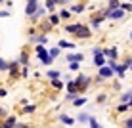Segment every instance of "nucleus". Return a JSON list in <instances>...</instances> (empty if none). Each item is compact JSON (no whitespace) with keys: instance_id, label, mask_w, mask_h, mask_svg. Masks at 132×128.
<instances>
[{"instance_id":"nucleus-1","label":"nucleus","mask_w":132,"mask_h":128,"mask_svg":"<svg viewBox=\"0 0 132 128\" xmlns=\"http://www.w3.org/2000/svg\"><path fill=\"white\" fill-rule=\"evenodd\" d=\"M33 56L40 61V65H46V67H50L54 61H56V59H54V57L48 54L46 44H35V48H33Z\"/></svg>"},{"instance_id":"nucleus-2","label":"nucleus","mask_w":132,"mask_h":128,"mask_svg":"<svg viewBox=\"0 0 132 128\" xmlns=\"http://www.w3.org/2000/svg\"><path fill=\"white\" fill-rule=\"evenodd\" d=\"M105 21H107V17L103 15L102 8H98L96 12H92V13H90V17H88V21H86V23L92 27V31H94V33H98V31H102V25L105 23Z\"/></svg>"},{"instance_id":"nucleus-3","label":"nucleus","mask_w":132,"mask_h":128,"mask_svg":"<svg viewBox=\"0 0 132 128\" xmlns=\"http://www.w3.org/2000/svg\"><path fill=\"white\" fill-rule=\"evenodd\" d=\"M75 82H77V86H79V92L80 94H86L90 90V86L94 84V80H92V76L90 75H84V73H77V76H75Z\"/></svg>"},{"instance_id":"nucleus-4","label":"nucleus","mask_w":132,"mask_h":128,"mask_svg":"<svg viewBox=\"0 0 132 128\" xmlns=\"http://www.w3.org/2000/svg\"><path fill=\"white\" fill-rule=\"evenodd\" d=\"M19 69H21L19 59H12V61H8V82H10V84H13V82H17L21 79Z\"/></svg>"},{"instance_id":"nucleus-5","label":"nucleus","mask_w":132,"mask_h":128,"mask_svg":"<svg viewBox=\"0 0 132 128\" xmlns=\"http://www.w3.org/2000/svg\"><path fill=\"white\" fill-rule=\"evenodd\" d=\"M92 36H94L92 27H90L88 23H82V27H80V29L77 31V35H73L71 38H75V40H90Z\"/></svg>"},{"instance_id":"nucleus-6","label":"nucleus","mask_w":132,"mask_h":128,"mask_svg":"<svg viewBox=\"0 0 132 128\" xmlns=\"http://www.w3.org/2000/svg\"><path fill=\"white\" fill-rule=\"evenodd\" d=\"M31 56H33V48L23 46L21 52H19V56H17V59H19L21 65H31Z\"/></svg>"},{"instance_id":"nucleus-7","label":"nucleus","mask_w":132,"mask_h":128,"mask_svg":"<svg viewBox=\"0 0 132 128\" xmlns=\"http://www.w3.org/2000/svg\"><path fill=\"white\" fill-rule=\"evenodd\" d=\"M98 75L102 76L105 82H109V80L115 79V73H113V69L107 65V63H105V65H102V67H98Z\"/></svg>"},{"instance_id":"nucleus-8","label":"nucleus","mask_w":132,"mask_h":128,"mask_svg":"<svg viewBox=\"0 0 132 128\" xmlns=\"http://www.w3.org/2000/svg\"><path fill=\"white\" fill-rule=\"evenodd\" d=\"M80 27H82V23H80V21H65L63 31H65V35L73 36V35H77V31H79Z\"/></svg>"},{"instance_id":"nucleus-9","label":"nucleus","mask_w":132,"mask_h":128,"mask_svg":"<svg viewBox=\"0 0 132 128\" xmlns=\"http://www.w3.org/2000/svg\"><path fill=\"white\" fill-rule=\"evenodd\" d=\"M56 121L60 122V124H65V126H75L77 124V118L69 115V113H60V115L56 117Z\"/></svg>"},{"instance_id":"nucleus-10","label":"nucleus","mask_w":132,"mask_h":128,"mask_svg":"<svg viewBox=\"0 0 132 128\" xmlns=\"http://www.w3.org/2000/svg\"><path fill=\"white\" fill-rule=\"evenodd\" d=\"M86 0H79V2H71L69 4V10L71 13H75V15H80V13H84L86 12Z\"/></svg>"},{"instance_id":"nucleus-11","label":"nucleus","mask_w":132,"mask_h":128,"mask_svg":"<svg viewBox=\"0 0 132 128\" xmlns=\"http://www.w3.org/2000/svg\"><path fill=\"white\" fill-rule=\"evenodd\" d=\"M36 29H38V33L50 35V33H54V29H56V27H54L52 23H50V21L46 19V17H42V19L38 21V25H36Z\"/></svg>"},{"instance_id":"nucleus-12","label":"nucleus","mask_w":132,"mask_h":128,"mask_svg":"<svg viewBox=\"0 0 132 128\" xmlns=\"http://www.w3.org/2000/svg\"><path fill=\"white\" fill-rule=\"evenodd\" d=\"M103 56H105L107 59H121L119 46H105L103 48Z\"/></svg>"},{"instance_id":"nucleus-13","label":"nucleus","mask_w":132,"mask_h":128,"mask_svg":"<svg viewBox=\"0 0 132 128\" xmlns=\"http://www.w3.org/2000/svg\"><path fill=\"white\" fill-rule=\"evenodd\" d=\"M17 117L15 115H10V113H8L6 117L2 118V128H15V124H17Z\"/></svg>"},{"instance_id":"nucleus-14","label":"nucleus","mask_w":132,"mask_h":128,"mask_svg":"<svg viewBox=\"0 0 132 128\" xmlns=\"http://www.w3.org/2000/svg\"><path fill=\"white\" fill-rule=\"evenodd\" d=\"M35 113H36V103H25V105H21V109H19V115H23V117L35 115Z\"/></svg>"},{"instance_id":"nucleus-15","label":"nucleus","mask_w":132,"mask_h":128,"mask_svg":"<svg viewBox=\"0 0 132 128\" xmlns=\"http://www.w3.org/2000/svg\"><path fill=\"white\" fill-rule=\"evenodd\" d=\"M65 61H84V54L82 52H73V50H69V52L65 54Z\"/></svg>"},{"instance_id":"nucleus-16","label":"nucleus","mask_w":132,"mask_h":128,"mask_svg":"<svg viewBox=\"0 0 132 128\" xmlns=\"http://www.w3.org/2000/svg\"><path fill=\"white\" fill-rule=\"evenodd\" d=\"M57 46H60L61 50H77V42L75 40H67V38H60L57 40Z\"/></svg>"},{"instance_id":"nucleus-17","label":"nucleus","mask_w":132,"mask_h":128,"mask_svg":"<svg viewBox=\"0 0 132 128\" xmlns=\"http://www.w3.org/2000/svg\"><path fill=\"white\" fill-rule=\"evenodd\" d=\"M50 88L54 90V92H61L63 88H65V80L63 79H50Z\"/></svg>"},{"instance_id":"nucleus-18","label":"nucleus","mask_w":132,"mask_h":128,"mask_svg":"<svg viewBox=\"0 0 132 128\" xmlns=\"http://www.w3.org/2000/svg\"><path fill=\"white\" fill-rule=\"evenodd\" d=\"M86 103H88V98H86V96H82V94H79V96H77V98L71 101V107L80 109V107H84Z\"/></svg>"},{"instance_id":"nucleus-19","label":"nucleus","mask_w":132,"mask_h":128,"mask_svg":"<svg viewBox=\"0 0 132 128\" xmlns=\"http://www.w3.org/2000/svg\"><path fill=\"white\" fill-rule=\"evenodd\" d=\"M46 19L50 21V23H52L54 27H60L63 21H61V17H60V13L57 12H48V15H46Z\"/></svg>"},{"instance_id":"nucleus-20","label":"nucleus","mask_w":132,"mask_h":128,"mask_svg":"<svg viewBox=\"0 0 132 128\" xmlns=\"http://www.w3.org/2000/svg\"><path fill=\"white\" fill-rule=\"evenodd\" d=\"M75 118H77V124H88V121L92 118V115H90V113H86V111H79Z\"/></svg>"},{"instance_id":"nucleus-21","label":"nucleus","mask_w":132,"mask_h":128,"mask_svg":"<svg viewBox=\"0 0 132 128\" xmlns=\"http://www.w3.org/2000/svg\"><path fill=\"white\" fill-rule=\"evenodd\" d=\"M105 63H107V57L103 56V54H96V56H92V65L96 67V69H98V67H102V65H105Z\"/></svg>"},{"instance_id":"nucleus-22","label":"nucleus","mask_w":132,"mask_h":128,"mask_svg":"<svg viewBox=\"0 0 132 128\" xmlns=\"http://www.w3.org/2000/svg\"><path fill=\"white\" fill-rule=\"evenodd\" d=\"M57 13H60V17H61V21L65 23V21H71V10L67 6H60V10H57Z\"/></svg>"},{"instance_id":"nucleus-23","label":"nucleus","mask_w":132,"mask_h":128,"mask_svg":"<svg viewBox=\"0 0 132 128\" xmlns=\"http://www.w3.org/2000/svg\"><path fill=\"white\" fill-rule=\"evenodd\" d=\"M38 6H40V2H25V15L27 17L33 15V13L38 10Z\"/></svg>"},{"instance_id":"nucleus-24","label":"nucleus","mask_w":132,"mask_h":128,"mask_svg":"<svg viewBox=\"0 0 132 128\" xmlns=\"http://www.w3.org/2000/svg\"><path fill=\"white\" fill-rule=\"evenodd\" d=\"M128 111H130V107H128V103H125V101H119L115 105V113L117 115H126Z\"/></svg>"},{"instance_id":"nucleus-25","label":"nucleus","mask_w":132,"mask_h":128,"mask_svg":"<svg viewBox=\"0 0 132 128\" xmlns=\"http://www.w3.org/2000/svg\"><path fill=\"white\" fill-rule=\"evenodd\" d=\"M109 101V94L107 92H98L96 94V103L98 105H105Z\"/></svg>"},{"instance_id":"nucleus-26","label":"nucleus","mask_w":132,"mask_h":128,"mask_svg":"<svg viewBox=\"0 0 132 128\" xmlns=\"http://www.w3.org/2000/svg\"><path fill=\"white\" fill-rule=\"evenodd\" d=\"M80 67H82L80 61H67V71H69V73H79Z\"/></svg>"},{"instance_id":"nucleus-27","label":"nucleus","mask_w":132,"mask_h":128,"mask_svg":"<svg viewBox=\"0 0 132 128\" xmlns=\"http://www.w3.org/2000/svg\"><path fill=\"white\" fill-rule=\"evenodd\" d=\"M65 90H67V92H79V86H77L75 79H69V80H65ZM79 94H80V92H79Z\"/></svg>"},{"instance_id":"nucleus-28","label":"nucleus","mask_w":132,"mask_h":128,"mask_svg":"<svg viewBox=\"0 0 132 128\" xmlns=\"http://www.w3.org/2000/svg\"><path fill=\"white\" fill-rule=\"evenodd\" d=\"M63 73L60 69H54V67H50V69L46 71V79H61Z\"/></svg>"},{"instance_id":"nucleus-29","label":"nucleus","mask_w":132,"mask_h":128,"mask_svg":"<svg viewBox=\"0 0 132 128\" xmlns=\"http://www.w3.org/2000/svg\"><path fill=\"white\" fill-rule=\"evenodd\" d=\"M48 54H50V56H52L54 59H57V57L61 56V48H60V46H57V44H56V46L48 48Z\"/></svg>"},{"instance_id":"nucleus-30","label":"nucleus","mask_w":132,"mask_h":128,"mask_svg":"<svg viewBox=\"0 0 132 128\" xmlns=\"http://www.w3.org/2000/svg\"><path fill=\"white\" fill-rule=\"evenodd\" d=\"M31 65H21V69H19V75H21V79L23 80H27L31 76V69H29Z\"/></svg>"},{"instance_id":"nucleus-31","label":"nucleus","mask_w":132,"mask_h":128,"mask_svg":"<svg viewBox=\"0 0 132 128\" xmlns=\"http://www.w3.org/2000/svg\"><path fill=\"white\" fill-rule=\"evenodd\" d=\"M44 6H46L48 12H56L57 8V0H44Z\"/></svg>"},{"instance_id":"nucleus-32","label":"nucleus","mask_w":132,"mask_h":128,"mask_svg":"<svg viewBox=\"0 0 132 128\" xmlns=\"http://www.w3.org/2000/svg\"><path fill=\"white\" fill-rule=\"evenodd\" d=\"M130 98H132V88H130V90H126V92H122V94L119 96V101L128 103V101H130Z\"/></svg>"},{"instance_id":"nucleus-33","label":"nucleus","mask_w":132,"mask_h":128,"mask_svg":"<svg viewBox=\"0 0 132 128\" xmlns=\"http://www.w3.org/2000/svg\"><path fill=\"white\" fill-rule=\"evenodd\" d=\"M121 8L126 13H132V0H126V2H122V0H121Z\"/></svg>"},{"instance_id":"nucleus-34","label":"nucleus","mask_w":132,"mask_h":128,"mask_svg":"<svg viewBox=\"0 0 132 128\" xmlns=\"http://www.w3.org/2000/svg\"><path fill=\"white\" fill-rule=\"evenodd\" d=\"M40 19H42V17H40L38 13L35 12L33 15H29V25H38V21H40Z\"/></svg>"},{"instance_id":"nucleus-35","label":"nucleus","mask_w":132,"mask_h":128,"mask_svg":"<svg viewBox=\"0 0 132 128\" xmlns=\"http://www.w3.org/2000/svg\"><path fill=\"white\" fill-rule=\"evenodd\" d=\"M119 6H121V0H107V2H105V8H109V10L119 8Z\"/></svg>"},{"instance_id":"nucleus-36","label":"nucleus","mask_w":132,"mask_h":128,"mask_svg":"<svg viewBox=\"0 0 132 128\" xmlns=\"http://www.w3.org/2000/svg\"><path fill=\"white\" fill-rule=\"evenodd\" d=\"M0 73H8V59L0 56Z\"/></svg>"},{"instance_id":"nucleus-37","label":"nucleus","mask_w":132,"mask_h":128,"mask_svg":"<svg viewBox=\"0 0 132 128\" xmlns=\"http://www.w3.org/2000/svg\"><path fill=\"white\" fill-rule=\"evenodd\" d=\"M36 33H38L36 25H29V27H27V38H29V36H33V35H36Z\"/></svg>"},{"instance_id":"nucleus-38","label":"nucleus","mask_w":132,"mask_h":128,"mask_svg":"<svg viewBox=\"0 0 132 128\" xmlns=\"http://www.w3.org/2000/svg\"><path fill=\"white\" fill-rule=\"evenodd\" d=\"M77 96H79V92H67V96H65V98H63V99H65V101H73V99H75L77 98Z\"/></svg>"},{"instance_id":"nucleus-39","label":"nucleus","mask_w":132,"mask_h":128,"mask_svg":"<svg viewBox=\"0 0 132 128\" xmlns=\"http://www.w3.org/2000/svg\"><path fill=\"white\" fill-rule=\"evenodd\" d=\"M88 126H90V128H100V122H98V118L94 117V115H92V118L88 121Z\"/></svg>"},{"instance_id":"nucleus-40","label":"nucleus","mask_w":132,"mask_h":128,"mask_svg":"<svg viewBox=\"0 0 132 128\" xmlns=\"http://www.w3.org/2000/svg\"><path fill=\"white\" fill-rule=\"evenodd\" d=\"M8 96H10V94H8V88H6V86H0V99L8 98Z\"/></svg>"},{"instance_id":"nucleus-41","label":"nucleus","mask_w":132,"mask_h":128,"mask_svg":"<svg viewBox=\"0 0 132 128\" xmlns=\"http://www.w3.org/2000/svg\"><path fill=\"white\" fill-rule=\"evenodd\" d=\"M122 126H126V128H132V115H128L125 118V121H122Z\"/></svg>"},{"instance_id":"nucleus-42","label":"nucleus","mask_w":132,"mask_h":128,"mask_svg":"<svg viewBox=\"0 0 132 128\" xmlns=\"http://www.w3.org/2000/svg\"><path fill=\"white\" fill-rule=\"evenodd\" d=\"M111 88L115 90V92H121V90H122V86H121V82H117V80H115V82L111 84Z\"/></svg>"},{"instance_id":"nucleus-43","label":"nucleus","mask_w":132,"mask_h":128,"mask_svg":"<svg viewBox=\"0 0 132 128\" xmlns=\"http://www.w3.org/2000/svg\"><path fill=\"white\" fill-rule=\"evenodd\" d=\"M96 54H103V48L102 46H94L92 48V56H96Z\"/></svg>"},{"instance_id":"nucleus-44","label":"nucleus","mask_w":132,"mask_h":128,"mask_svg":"<svg viewBox=\"0 0 132 128\" xmlns=\"http://www.w3.org/2000/svg\"><path fill=\"white\" fill-rule=\"evenodd\" d=\"M92 80H94V84H103V82H105V80H103V79H102L100 75H96V76H94Z\"/></svg>"},{"instance_id":"nucleus-45","label":"nucleus","mask_w":132,"mask_h":128,"mask_svg":"<svg viewBox=\"0 0 132 128\" xmlns=\"http://www.w3.org/2000/svg\"><path fill=\"white\" fill-rule=\"evenodd\" d=\"M10 8H8V10H0V17H10Z\"/></svg>"},{"instance_id":"nucleus-46","label":"nucleus","mask_w":132,"mask_h":128,"mask_svg":"<svg viewBox=\"0 0 132 128\" xmlns=\"http://www.w3.org/2000/svg\"><path fill=\"white\" fill-rule=\"evenodd\" d=\"M69 4H71V0H57V6H67L69 8Z\"/></svg>"},{"instance_id":"nucleus-47","label":"nucleus","mask_w":132,"mask_h":128,"mask_svg":"<svg viewBox=\"0 0 132 128\" xmlns=\"http://www.w3.org/2000/svg\"><path fill=\"white\" fill-rule=\"evenodd\" d=\"M8 113H10V111H8L6 107H0V118H4V117L8 115Z\"/></svg>"},{"instance_id":"nucleus-48","label":"nucleus","mask_w":132,"mask_h":128,"mask_svg":"<svg viewBox=\"0 0 132 128\" xmlns=\"http://www.w3.org/2000/svg\"><path fill=\"white\" fill-rule=\"evenodd\" d=\"M100 6H96V4H88V6H86V10H90V12H96Z\"/></svg>"},{"instance_id":"nucleus-49","label":"nucleus","mask_w":132,"mask_h":128,"mask_svg":"<svg viewBox=\"0 0 132 128\" xmlns=\"http://www.w3.org/2000/svg\"><path fill=\"white\" fill-rule=\"evenodd\" d=\"M2 6H6V8H10V10H12V6H13V0H4V4H2Z\"/></svg>"},{"instance_id":"nucleus-50","label":"nucleus","mask_w":132,"mask_h":128,"mask_svg":"<svg viewBox=\"0 0 132 128\" xmlns=\"http://www.w3.org/2000/svg\"><path fill=\"white\" fill-rule=\"evenodd\" d=\"M25 103H29V99H27V98H23V99H19V103H17V105H19V107H21V105H25Z\"/></svg>"},{"instance_id":"nucleus-51","label":"nucleus","mask_w":132,"mask_h":128,"mask_svg":"<svg viewBox=\"0 0 132 128\" xmlns=\"http://www.w3.org/2000/svg\"><path fill=\"white\" fill-rule=\"evenodd\" d=\"M128 42L132 44V31H130V33H128Z\"/></svg>"},{"instance_id":"nucleus-52","label":"nucleus","mask_w":132,"mask_h":128,"mask_svg":"<svg viewBox=\"0 0 132 128\" xmlns=\"http://www.w3.org/2000/svg\"><path fill=\"white\" fill-rule=\"evenodd\" d=\"M128 107H130V111H132V98H130V101H128Z\"/></svg>"},{"instance_id":"nucleus-53","label":"nucleus","mask_w":132,"mask_h":128,"mask_svg":"<svg viewBox=\"0 0 132 128\" xmlns=\"http://www.w3.org/2000/svg\"><path fill=\"white\" fill-rule=\"evenodd\" d=\"M25 2H40V0H25Z\"/></svg>"},{"instance_id":"nucleus-54","label":"nucleus","mask_w":132,"mask_h":128,"mask_svg":"<svg viewBox=\"0 0 132 128\" xmlns=\"http://www.w3.org/2000/svg\"><path fill=\"white\" fill-rule=\"evenodd\" d=\"M0 128H2V118H0Z\"/></svg>"},{"instance_id":"nucleus-55","label":"nucleus","mask_w":132,"mask_h":128,"mask_svg":"<svg viewBox=\"0 0 132 128\" xmlns=\"http://www.w3.org/2000/svg\"><path fill=\"white\" fill-rule=\"evenodd\" d=\"M2 4H4V0H0V6H2Z\"/></svg>"},{"instance_id":"nucleus-56","label":"nucleus","mask_w":132,"mask_h":128,"mask_svg":"<svg viewBox=\"0 0 132 128\" xmlns=\"http://www.w3.org/2000/svg\"><path fill=\"white\" fill-rule=\"evenodd\" d=\"M130 46H132V44H130ZM130 50H132V48H130Z\"/></svg>"}]
</instances>
